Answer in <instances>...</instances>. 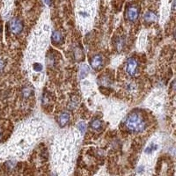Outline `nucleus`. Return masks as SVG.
<instances>
[{
    "label": "nucleus",
    "instance_id": "nucleus-1",
    "mask_svg": "<svg viewBox=\"0 0 176 176\" xmlns=\"http://www.w3.org/2000/svg\"><path fill=\"white\" fill-rule=\"evenodd\" d=\"M125 127L130 132L140 133L145 130L146 122L144 115L139 111H133L127 116L125 121Z\"/></svg>",
    "mask_w": 176,
    "mask_h": 176
},
{
    "label": "nucleus",
    "instance_id": "nucleus-2",
    "mask_svg": "<svg viewBox=\"0 0 176 176\" xmlns=\"http://www.w3.org/2000/svg\"><path fill=\"white\" fill-rule=\"evenodd\" d=\"M24 25L21 20L13 18L9 22V29L13 34H20L23 30Z\"/></svg>",
    "mask_w": 176,
    "mask_h": 176
},
{
    "label": "nucleus",
    "instance_id": "nucleus-3",
    "mask_svg": "<svg viewBox=\"0 0 176 176\" xmlns=\"http://www.w3.org/2000/svg\"><path fill=\"white\" fill-rule=\"evenodd\" d=\"M138 61L131 57V58H129L127 60V63H126V71L127 73L131 77H134L136 74H137V71H138Z\"/></svg>",
    "mask_w": 176,
    "mask_h": 176
},
{
    "label": "nucleus",
    "instance_id": "nucleus-4",
    "mask_svg": "<svg viewBox=\"0 0 176 176\" xmlns=\"http://www.w3.org/2000/svg\"><path fill=\"white\" fill-rule=\"evenodd\" d=\"M139 17V8L136 5L129 6L126 10V18L130 22L136 21Z\"/></svg>",
    "mask_w": 176,
    "mask_h": 176
},
{
    "label": "nucleus",
    "instance_id": "nucleus-5",
    "mask_svg": "<svg viewBox=\"0 0 176 176\" xmlns=\"http://www.w3.org/2000/svg\"><path fill=\"white\" fill-rule=\"evenodd\" d=\"M103 63H104V60H103V56L101 55H95L90 60V64L92 69L95 70H100L103 66Z\"/></svg>",
    "mask_w": 176,
    "mask_h": 176
},
{
    "label": "nucleus",
    "instance_id": "nucleus-6",
    "mask_svg": "<svg viewBox=\"0 0 176 176\" xmlns=\"http://www.w3.org/2000/svg\"><path fill=\"white\" fill-rule=\"evenodd\" d=\"M144 20H145V21L148 22V23H153V22L157 21L158 16L153 11H148V12H146L145 14L144 15Z\"/></svg>",
    "mask_w": 176,
    "mask_h": 176
},
{
    "label": "nucleus",
    "instance_id": "nucleus-7",
    "mask_svg": "<svg viewBox=\"0 0 176 176\" xmlns=\"http://www.w3.org/2000/svg\"><path fill=\"white\" fill-rule=\"evenodd\" d=\"M51 41L56 45L61 44L62 41H63V34H61V32L57 30L54 31L52 33V35H51Z\"/></svg>",
    "mask_w": 176,
    "mask_h": 176
},
{
    "label": "nucleus",
    "instance_id": "nucleus-8",
    "mask_svg": "<svg viewBox=\"0 0 176 176\" xmlns=\"http://www.w3.org/2000/svg\"><path fill=\"white\" fill-rule=\"evenodd\" d=\"M70 121V115L69 113H63L61 115H59L58 117V123L61 127H64L67 123H69Z\"/></svg>",
    "mask_w": 176,
    "mask_h": 176
},
{
    "label": "nucleus",
    "instance_id": "nucleus-9",
    "mask_svg": "<svg viewBox=\"0 0 176 176\" xmlns=\"http://www.w3.org/2000/svg\"><path fill=\"white\" fill-rule=\"evenodd\" d=\"M90 125H91V128H92V130L99 131L102 128V122L100 120H99V119H94V120H92V122H91Z\"/></svg>",
    "mask_w": 176,
    "mask_h": 176
},
{
    "label": "nucleus",
    "instance_id": "nucleus-10",
    "mask_svg": "<svg viewBox=\"0 0 176 176\" xmlns=\"http://www.w3.org/2000/svg\"><path fill=\"white\" fill-rule=\"evenodd\" d=\"M74 56H75V58H76V60L77 61H81L84 57V54H83V50L81 49V48H75V50H74Z\"/></svg>",
    "mask_w": 176,
    "mask_h": 176
},
{
    "label": "nucleus",
    "instance_id": "nucleus-11",
    "mask_svg": "<svg viewBox=\"0 0 176 176\" xmlns=\"http://www.w3.org/2000/svg\"><path fill=\"white\" fill-rule=\"evenodd\" d=\"M89 73V68L84 64V65H82L80 67V77L81 78H83L84 77H86V75Z\"/></svg>",
    "mask_w": 176,
    "mask_h": 176
},
{
    "label": "nucleus",
    "instance_id": "nucleus-12",
    "mask_svg": "<svg viewBox=\"0 0 176 176\" xmlns=\"http://www.w3.org/2000/svg\"><path fill=\"white\" fill-rule=\"evenodd\" d=\"M21 93H22V96H23L24 98H28V97H30V95L33 93V89H31L30 87H25V88H23Z\"/></svg>",
    "mask_w": 176,
    "mask_h": 176
},
{
    "label": "nucleus",
    "instance_id": "nucleus-13",
    "mask_svg": "<svg viewBox=\"0 0 176 176\" xmlns=\"http://www.w3.org/2000/svg\"><path fill=\"white\" fill-rule=\"evenodd\" d=\"M157 147L158 145H154V144H152L151 145H149L147 147V149L145 150V153H148V154H150V153H153L155 150H157Z\"/></svg>",
    "mask_w": 176,
    "mask_h": 176
},
{
    "label": "nucleus",
    "instance_id": "nucleus-14",
    "mask_svg": "<svg viewBox=\"0 0 176 176\" xmlns=\"http://www.w3.org/2000/svg\"><path fill=\"white\" fill-rule=\"evenodd\" d=\"M77 129L80 130L82 133H84L85 132V130H86V124L84 123V122H80V123H77Z\"/></svg>",
    "mask_w": 176,
    "mask_h": 176
},
{
    "label": "nucleus",
    "instance_id": "nucleus-15",
    "mask_svg": "<svg viewBox=\"0 0 176 176\" xmlns=\"http://www.w3.org/2000/svg\"><path fill=\"white\" fill-rule=\"evenodd\" d=\"M115 44H116V48H117V49H118V50H121V49L123 48V44H124V41H123V39L119 38L117 41H116Z\"/></svg>",
    "mask_w": 176,
    "mask_h": 176
},
{
    "label": "nucleus",
    "instance_id": "nucleus-16",
    "mask_svg": "<svg viewBox=\"0 0 176 176\" xmlns=\"http://www.w3.org/2000/svg\"><path fill=\"white\" fill-rule=\"evenodd\" d=\"M15 161H7V162L5 163V166H6V167H7L9 170H13V169L15 167Z\"/></svg>",
    "mask_w": 176,
    "mask_h": 176
},
{
    "label": "nucleus",
    "instance_id": "nucleus-17",
    "mask_svg": "<svg viewBox=\"0 0 176 176\" xmlns=\"http://www.w3.org/2000/svg\"><path fill=\"white\" fill-rule=\"evenodd\" d=\"M34 70L35 71H41L42 70V65L41 63H36L34 64Z\"/></svg>",
    "mask_w": 176,
    "mask_h": 176
},
{
    "label": "nucleus",
    "instance_id": "nucleus-18",
    "mask_svg": "<svg viewBox=\"0 0 176 176\" xmlns=\"http://www.w3.org/2000/svg\"><path fill=\"white\" fill-rule=\"evenodd\" d=\"M5 66V63L3 61L2 59H0V71H2L4 70Z\"/></svg>",
    "mask_w": 176,
    "mask_h": 176
},
{
    "label": "nucleus",
    "instance_id": "nucleus-19",
    "mask_svg": "<svg viewBox=\"0 0 176 176\" xmlns=\"http://www.w3.org/2000/svg\"><path fill=\"white\" fill-rule=\"evenodd\" d=\"M44 2H45V4H46L47 5H48V6H50L52 5V0H44Z\"/></svg>",
    "mask_w": 176,
    "mask_h": 176
},
{
    "label": "nucleus",
    "instance_id": "nucleus-20",
    "mask_svg": "<svg viewBox=\"0 0 176 176\" xmlns=\"http://www.w3.org/2000/svg\"><path fill=\"white\" fill-rule=\"evenodd\" d=\"M2 138H3V132H2V130L0 129V141L2 140Z\"/></svg>",
    "mask_w": 176,
    "mask_h": 176
},
{
    "label": "nucleus",
    "instance_id": "nucleus-21",
    "mask_svg": "<svg viewBox=\"0 0 176 176\" xmlns=\"http://www.w3.org/2000/svg\"><path fill=\"white\" fill-rule=\"evenodd\" d=\"M0 33H1V27H0Z\"/></svg>",
    "mask_w": 176,
    "mask_h": 176
}]
</instances>
